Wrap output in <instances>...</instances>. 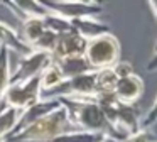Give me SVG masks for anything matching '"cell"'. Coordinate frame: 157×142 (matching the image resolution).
<instances>
[{"instance_id":"cell-1","label":"cell","mask_w":157,"mask_h":142,"mask_svg":"<svg viewBox=\"0 0 157 142\" xmlns=\"http://www.w3.org/2000/svg\"><path fill=\"white\" fill-rule=\"evenodd\" d=\"M59 101L66 107L73 124L76 125L78 130L100 134L115 142H122V139L117 135V132L108 124L101 107L93 98H61Z\"/></svg>"},{"instance_id":"cell-26","label":"cell","mask_w":157,"mask_h":142,"mask_svg":"<svg viewBox=\"0 0 157 142\" xmlns=\"http://www.w3.org/2000/svg\"><path fill=\"white\" fill-rule=\"evenodd\" d=\"M154 53H157V41H155V46H154Z\"/></svg>"},{"instance_id":"cell-7","label":"cell","mask_w":157,"mask_h":142,"mask_svg":"<svg viewBox=\"0 0 157 142\" xmlns=\"http://www.w3.org/2000/svg\"><path fill=\"white\" fill-rule=\"evenodd\" d=\"M113 130L118 134L122 140L137 134L140 128V110L137 105H117L115 120H113Z\"/></svg>"},{"instance_id":"cell-10","label":"cell","mask_w":157,"mask_h":142,"mask_svg":"<svg viewBox=\"0 0 157 142\" xmlns=\"http://www.w3.org/2000/svg\"><path fill=\"white\" fill-rule=\"evenodd\" d=\"M59 105H61L59 100H39L37 103H34V105H31L29 108L22 110L21 117H19V122H17V127H15V130L12 132V134H17V132L24 130L25 127L32 125L34 122L41 120L42 117H46V115L51 113L52 110H56Z\"/></svg>"},{"instance_id":"cell-17","label":"cell","mask_w":157,"mask_h":142,"mask_svg":"<svg viewBox=\"0 0 157 142\" xmlns=\"http://www.w3.org/2000/svg\"><path fill=\"white\" fill-rule=\"evenodd\" d=\"M21 112L14 108H2L0 110V142H4L17 127Z\"/></svg>"},{"instance_id":"cell-6","label":"cell","mask_w":157,"mask_h":142,"mask_svg":"<svg viewBox=\"0 0 157 142\" xmlns=\"http://www.w3.org/2000/svg\"><path fill=\"white\" fill-rule=\"evenodd\" d=\"M51 63H52L51 54L39 53V51H32L29 56L22 57L21 63L17 64L15 71L12 73L10 85H19V83L27 81V80H32V78H39L41 73Z\"/></svg>"},{"instance_id":"cell-2","label":"cell","mask_w":157,"mask_h":142,"mask_svg":"<svg viewBox=\"0 0 157 142\" xmlns=\"http://www.w3.org/2000/svg\"><path fill=\"white\" fill-rule=\"evenodd\" d=\"M75 132L81 130L76 128L66 107L61 103L56 110L42 117L41 120L34 122L32 125L25 127L24 130L17 132V134L9 135L4 142H49L56 137L75 134Z\"/></svg>"},{"instance_id":"cell-27","label":"cell","mask_w":157,"mask_h":142,"mask_svg":"<svg viewBox=\"0 0 157 142\" xmlns=\"http://www.w3.org/2000/svg\"><path fill=\"white\" fill-rule=\"evenodd\" d=\"M103 142H115V140H112V139H106V140H103Z\"/></svg>"},{"instance_id":"cell-3","label":"cell","mask_w":157,"mask_h":142,"mask_svg":"<svg viewBox=\"0 0 157 142\" xmlns=\"http://www.w3.org/2000/svg\"><path fill=\"white\" fill-rule=\"evenodd\" d=\"M120 42L112 32L88 41L85 49V59L93 71L110 69L120 61Z\"/></svg>"},{"instance_id":"cell-25","label":"cell","mask_w":157,"mask_h":142,"mask_svg":"<svg viewBox=\"0 0 157 142\" xmlns=\"http://www.w3.org/2000/svg\"><path fill=\"white\" fill-rule=\"evenodd\" d=\"M149 7H150V10H152L154 17H155V20H157V2H150Z\"/></svg>"},{"instance_id":"cell-19","label":"cell","mask_w":157,"mask_h":142,"mask_svg":"<svg viewBox=\"0 0 157 142\" xmlns=\"http://www.w3.org/2000/svg\"><path fill=\"white\" fill-rule=\"evenodd\" d=\"M118 76L115 74V71L110 69H101V71H95V86H96V93H113L117 86Z\"/></svg>"},{"instance_id":"cell-18","label":"cell","mask_w":157,"mask_h":142,"mask_svg":"<svg viewBox=\"0 0 157 142\" xmlns=\"http://www.w3.org/2000/svg\"><path fill=\"white\" fill-rule=\"evenodd\" d=\"M39 81H41V90H42V93H48V91L58 88L59 85L64 81V78H63L61 71L58 69V66H56L54 63H51V64H49V66L41 73Z\"/></svg>"},{"instance_id":"cell-12","label":"cell","mask_w":157,"mask_h":142,"mask_svg":"<svg viewBox=\"0 0 157 142\" xmlns=\"http://www.w3.org/2000/svg\"><path fill=\"white\" fill-rule=\"evenodd\" d=\"M2 5L10 9V12L17 17L19 20L24 19H32V17H37V19H44L48 15V10L42 7L41 2H32V0H15V2H2Z\"/></svg>"},{"instance_id":"cell-24","label":"cell","mask_w":157,"mask_h":142,"mask_svg":"<svg viewBox=\"0 0 157 142\" xmlns=\"http://www.w3.org/2000/svg\"><path fill=\"white\" fill-rule=\"evenodd\" d=\"M147 71H157V53H154V56L150 57V61L147 63Z\"/></svg>"},{"instance_id":"cell-15","label":"cell","mask_w":157,"mask_h":142,"mask_svg":"<svg viewBox=\"0 0 157 142\" xmlns=\"http://www.w3.org/2000/svg\"><path fill=\"white\" fill-rule=\"evenodd\" d=\"M46 29H48V27H46L44 19H37V17L24 19V20H21V32H19V36H21V39L31 47L32 44L46 32Z\"/></svg>"},{"instance_id":"cell-8","label":"cell","mask_w":157,"mask_h":142,"mask_svg":"<svg viewBox=\"0 0 157 142\" xmlns=\"http://www.w3.org/2000/svg\"><path fill=\"white\" fill-rule=\"evenodd\" d=\"M86 42H88V41H85L81 36H78L75 30L59 34L56 47L51 54L52 61H61V59H68V57L85 56Z\"/></svg>"},{"instance_id":"cell-4","label":"cell","mask_w":157,"mask_h":142,"mask_svg":"<svg viewBox=\"0 0 157 142\" xmlns=\"http://www.w3.org/2000/svg\"><path fill=\"white\" fill-rule=\"evenodd\" d=\"M49 14H54L66 20L76 19H96L103 12V5L98 2H79V0H58V2H41Z\"/></svg>"},{"instance_id":"cell-11","label":"cell","mask_w":157,"mask_h":142,"mask_svg":"<svg viewBox=\"0 0 157 142\" xmlns=\"http://www.w3.org/2000/svg\"><path fill=\"white\" fill-rule=\"evenodd\" d=\"M0 47L10 51V53H17L22 57L29 56L32 53V49L21 39L19 30H15L10 24L0 20Z\"/></svg>"},{"instance_id":"cell-22","label":"cell","mask_w":157,"mask_h":142,"mask_svg":"<svg viewBox=\"0 0 157 142\" xmlns=\"http://www.w3.org/2000/svg\"><path fill=\"white\" fill-rule=\"evenodd\" d=\"M112 69L115 71V74L118 76V80H120V78H125V76L133 74V66L128 63V61H118Z\"/></svg>"},{"instance_id":"cell-21","label":"cell","mask_w":157,"mask_h":142,"mask_svg":"<svg viewBox=\"0 0 157 142\" xmlns=\"http://www.w3.org/2000/svg\"><path fill=\"white\" fill-rule=\"evenodd\" d=\"M155 124H157V95H155V100H154L152 107L149 108L145 117L140 120V128H142V130H149V128L154 127Z\"/></svg>"},{"instance_id":"cell-13","label":"cell","mask_w":157,"mask_h":142,"mask_svg":"<svg viewBox=\"0 0 157 142\" xmlns=\"http://www.w3.org/2000/svg\"><path fill=\"white\" fill-rule=\"evenodd\" d=\"M71 29L85 41H91L103 34H110V27L98 19H76L71 20Z\"/></svg>"},{"instance_id":"cell-20","label":"cell","mask_w":157,"mask_h":142,"mask_svg":"<svg viewBox=\"0 0 157 142\" xmlns=\"http://www.w3.org/2000/svg\"><path fill=\"white\" fill-rule=\"evenodd\" d=\"M56 42H58V34L52 32V30L46 29V32L32 44V51H39V53H48V54H52L56 47Z\"/></svg>"},{"instance_id":"cell-14","label":"cell","mask_w":157,"mask_h":142,"mask_svg":"<svg viewBox=\"0 0 157 142\" xmlns=\"http://www.w3.org/2000/svg\"><path fill=\"white\" fill-rule=\"evenodd\" d=\"M52 63L58 66V69L61 71L63 78L66 80H71V78L76 76H81L85 73H90L93 71L90 68L88 61L85 59V56H79V57H68V59H61V61H52Z\"/></svg>"},{"instance_id":"cell-5","label":"cell","mask_w":157,"mask_h":142,"mask_svg":"<svg viewBox=\"0 0 157 142\" xmlns=\"http://www.w3.org/2000/svg\"><path fill=\"white\" fill-rule=\"evenodd\" d=\"M41 95L42 90L39 78H32V80H27L19 85H10L4 97L0 110L2 108H14L17 112H22L31 105L37 103L41 100Z\"/></svg>"},{"instance_id":"cell-16","label":"cell","mask_w":157,"mask_h":142,"mask_svg":"<svg viewBox=\"0 0 157 142\" xmlns=\"http://www.w3.org/2000/svg\"><path fill=\"white\" fill-rule=\"evenodd\" d=\"M10 78H12V71H10V51L0 47V107L4 97L7 93L9 86H10Z\"/></svg>"},{"instance_id":"cell-9","label":"cell","mask_w":157,"mask_h":142,"mask_svg":"<svg viewBox=\"0 0 157 142\" xmlns=\"http://www.w3.org/2000/svg\"><path fill=\"white\" fill-rule=\"evenodd\" d=\"M144 93V80L139 76V74H130V76L120 78L117 81L115 86V95L117 101L122 105H135L139 101V98L142 97Z\"/></svg>"},{"instance_id":"cell-23","label":"cell","mask_w":157,"mask_h":142,"mask_svg":"<svg viewBox=\"0 0 157 142\" xmlns=\"http://www.w3.org/2000/svg\"><path fill=\"white\" fill-rule=\"evenodd\" d=\"M122 142H157V140H155V137H154V134H150L149 130H139L137 134L127 137L125 140H122Z\"/></svg>"}]
</instances>
